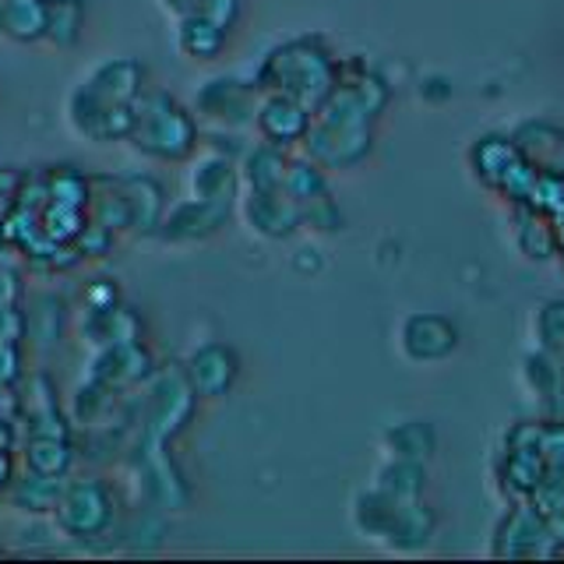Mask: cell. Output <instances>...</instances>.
<instances>
[{"label": "cell", "instance_id": "30bf717a", "mask_svg": "<svg viewBox=\"0 0 564 564\" xmlns=\"http://www.w3.org/2000/svg\"><path fill=\"white\" fill-rule=\"evenodd\" d=\"M184 375H187V381L194 388V395L223 399L229 388H234L237 375H240V360L226 343H205L187 357Z\"/></svg>", "mask_w": 564, "mask_h": 564}, {"label": "cell", "instance_id": "5b68a950", "mask_svg": "<svg viewBox=\"0 0 564 564\" xmlns=\"http://www.w3.org/2000/svg\"><path fill=\"white\" fill-rule=\"evenodd\" d=\"M53 519L67 536L93 540L102 536L113 522V494L102 480H75L64 484Z\"/></svg>", "mask_w": 564, "mask_h": 564}, {"label": "cell", "instance_id": "6da1fadb", "mask_svg": "<svg viewBox=\"0 0 564 564\" xmlns=\"http://www.w3.org/2000/svg\"><path fill=\"white\" fill-rule=\"evenodd\" d=\"M149 88V70L134 57H106L70 88L64 113L70 131L93 145L128 141L138 99Z\"/></svg>", "mask_w": 564, "mask_h": 564}, {"label": "cell", "instance_id": "d6986e66", "mask_svg": "<svg viewBox=\"0 0 564 564\" xmlns=\"http://www.w3.org/2000/svg\"><path fill=\"white\" fill-rule=\"evenodd\" d=\"M85 29V0H46V43L57 50L78 46Z\"/></svg>", "mask_w": 564, "mask_h": 564}, {"label": "cell", "instance_id": "cb8c5ba5", "mask_svg": "<svg viewBox=\"0 0 564 564\" xmlns=\"http://www.w3.org/2000/svg\"><path fill=\"white\" fill-rule=\"evenodd\" d=\"M14 480V458H11V448L0 445V487H8Z\"/></svg>", "mask_w": 564, "mask_h": 564}, {"label": "cell", "instance_id": "7c38bea8", "mask_svg": "<svg viewBox=\"0 0 564 564\" xmlns=\"http://www.w3.org/2000/svg\"><path fill=\"white\" fill-rule=\"evenodd\" d=\"M152 375V357L149 349L141 346V339H128V343H113L102 346L93 360V378L110 384L113 392L123 384H138Z\"/></svg>", "mask_w": 564, "mask_h": 564}, {"label": "cell", "instance_id": "2e32d148", "mask_svg": "<svg viewBox=\"0 0 564 564\" xmlns=\"http://www.w3.org/2000/svg\"><path fill=\"white\" fill-rule=\"evenodd\" d=\"M286 170H290L286 152L279 145H269V141H261V145L247 149V155H243L240 184L251 191H272V187L286 184Z\"/></svg>", "mask_w": 564, "mask_h": 564}, {"label": "cell", "instance_id": "e0dca14e", "mask_svg": "<svg viewBox=\"0 0 564 564\" xmlns=\"http://www.w3.org/2000/svg\"><path fill=\"white\" fill-rule=\"evenodd\" d=\"M0 35L11 43L46 40V0H8L0 11Z\"/></svg>", "mask_w": 564, "mask_h": 564}, {"label": "cell", "instance_id": "4fadbf2b", "mask_svg": "<svg viewBox=\"0 0 564 564\" xmlns=\"http://www.w3.org/2000/svg\"><path fill=\"white\" fill-rule=\"evenodd\" d=\"M187 191H191V198L234 205L240 194V170L234 159L223 152L202 155L187 173Z\"/></svg>", "mask_w": 564, "mask_h": 564}, {"label": "cell", "instance_id": "5bb4252c", "mask_svg": "<svg viewBox=\"0 0 564 564\" xmlns=\"http://www.w3.org/2000/svg\"><path fill=\"white\" fill-rule=\"evenodd\" d=\"M229 29L205 11H187L176 18V50L191 61H216L226 50Z\"/></svg>", "mask_w": 564, "mask_h": 564}, {"label": "cell", "instance_id": "8fae6325", "mask_svg": "<svg viewBox=\"0 0 564 564\" xmlns=\"http://www.w3.org/2000/svg\"><path fill=\"white\" fill-rule=\"evenodd\" d=\"M194 405V388L187 375H173V378H159L155 392H152V410H149V437L155 445H163L166 437H173L184 427Z\"/></svg>", "mask_w": 564, "mask_h": 564}, {"label": "cell", "instance_id": "3957f363", "mask_svg": "<svg viewBox=\"0 0 564 564\" xmlns=\"http://www.w3.org/2000/svg\"><path fill=\"white\" fill-rule=\"evenodd\" d=\"M131 149L155 163H184L202 141L198 117L166 88H145L131 123Z\"/></svg>", "mask_w": 564, "mask_h": 564}, {"label": "cell", "instance_id": "277c9868", "mask_svg": "<svg viewBox=\"0 0 564 564\" xmlns=\"http://www.w3.org/2000/svg\"><path fill=\"white\" fill-rule=\"evenodd\" d=\"M93 198H88V219L106 229H131V234H155L163 223V187L152 176L123 173V176H88Z\"/></svg>", "mask_w": 564, "mask_h": 564}, {"label": "cell", "instance_id": "52a82bcc", "mask_svg": "<svg viewBox=\"0 0 564 564\" xmlns=\"http://www.w3.org/2000/svg\"><path fill=\"white\" fill-rule=\"evenodd\" d=\"M314 110L307 102H300L286 93H261L258 99V113H254V128L261 134V141L279 149L300 145L311 131Z\"/></svg>", "mask_w": 564, "mask_h": 564}, {"label": "cell", "instance_id": "603a6c76", "mask_svg": "<svg viewBox=\"0 0 564 564\" xmlns=\"http://www.w3.org/2000/svg\"><path fill=\"white\" fill-rule=\"evenodd\" d=\"M159 4H163V11H166V14L181 18V14H187V11H198L202 0H159Z\"/></svg>", "mask_w": 564, "mask_h": 564}, {"label": "cell", "instance_id": "44dd1931", "mask_svg": "<svg viewBox=\"0 0 564 564\" xmlns=\"http://www.w3.org/2000/svg\"><path fill=\"white\" fill-rule=\"evenodd\" d=\"M22 378V343L0 339V384H14Z\"/></svg>", "mask_w": 564, "mask_h": 564}, {"label": "cell", "instance_id": "7402d4cb", "mask_svg": "<svg viewBox=\"0 0 564 564\" xmlns=\"http://www.w3.org/2000/svg\"><path fill=\"white\" fill-rule=\"evenodd\" d=\"M543 332L551 335V343L564 346V304L546 307V314H543Z\"/></svg>", "mask_w": 564, "mask_h": 564}, {"label": "cell", "instance_id": "d4e9b609", "mask_svg": "<svg viewBox=\"0 0 564 564\" xmlns=\"http://www.w3.org/2000/svg\"><path fill=\"white\" fill-rule=\"evenodd\" d=\"M4 4H8V0H0V11H4Z\"/></svg>", "mask_w": 564, "mask_h": 564}, {"label": "cell", "instance_id": "ffe728a7", "mask_svg": "<svg viewBox=\"0 0 564 564\" xmlns=\"http://www.w3.org/2000/svg\"><path fill=\"white\" fill-rule=\"evenodd\" d=\"M64 490V476H43V473H25L22 480H14V505L22 511H53Z\"/></svg>", "mask_w": 564, "mask_h": 564}, {"label": "cell", "instance_id": "ac0fdd59", "mask_svg": "<svg viewBox=\"0 0 564 564\" xmlns=\"http://www.w3.org/2000/svg\"><path fill=\"white\" fill-rule=\"evenodd\" d=\"M70 458H75L70 437H57V434H29L25 437V469H32V473L67 476Z\"/></svg>", "mask_w": 564, "mask_h": 564}, {"label": "cell", "instance_id": "9a60e30c", "mask_svg": "<svg viewBox=\"0 0 564 564\" xmlns=\"http://www.w3.org/2000/svg\"><path fill=\"white\" fill-rule=\"evenodd\" d=\"M455 343V332L445 317L434 314H416L402 325V349L410 352L413 360H437L445 357Z\"/></svg>", "mask_w": 564, "mask_h": 564}, {"label": "cell", "instance_id": "ba28073f", "mask_svg": "<svg viewBox=\"0 0 564 564\" xmlns=\"http://www.w3.org/2000/svg\"><path fill=\"white\" fill-rule=\"evenodd\" d=\"M229 212H234V205H223V202H205V198H187L176 202L163 223H159L155 234L163 240H173V243H191V240H205L212 234H219V229L226 226Z\"/></svg>", "mask_w": 564, "mask_h": 564}, {"label": "cell", "instance_id": "7a4b0ae2", "mask_svg": "<svg viewBox=\"0 0 564 564\" xmlns=\"http://www.w3.org/2000/svg\"><path fill=\"white\" fill-rule=\"evenodd\" d=\"M339 82V61L332 57L322 35H300L272 46L254 70L261 93H286L317 110Z\"/></svg>", "mask_w": 564, "mask_h": 564}, {"label": "cell", "instance_id": "8992f818", "mask_svg": "<svg viewBox=\"0 0 564 564\" xmlns=\"http://www.w3.org/2000/svg\"><path fill=\"white\" fill-rule=\"evenodd\" d=\"M261 88L254 82H243L237 75L205 78L194 93V113L212 120L216 128H247L254 123Z\"/></svg>", "mask_w": 564, "mask_h": 564}, {"label": "cell", "instance_id": "9c48e42d", "mask_svg": "<svg viewBox=\"0 0 564 564\" xmlns=\"http://www.w3.org/2000/svg\"><path fill=\"white\" fill-rule=\"evenodd\" d=\"M243 219L264 240L290 237L293 229L304 223V216H300V205L290 198L286 187H272V191L243 187Z\"/></svg>", "mask_w": 564, "mask_h": 564}]
</instances>
